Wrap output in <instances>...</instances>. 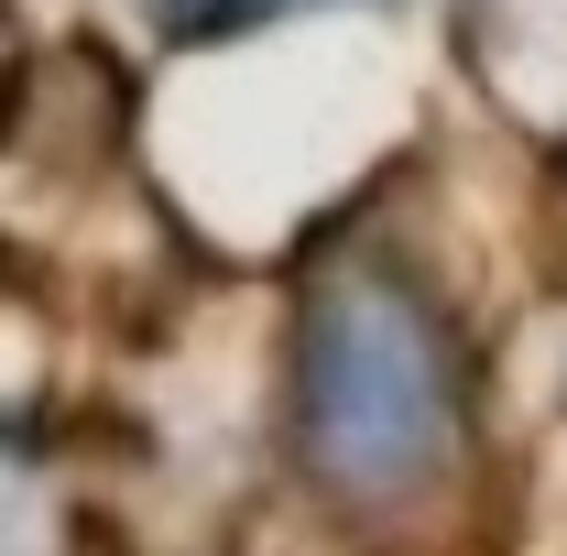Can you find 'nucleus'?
<instances>
[{"instance_id": "f257e3e1", "label": "nucleus", "mask_w": 567, "mask_h": 556, "mask_svg": "<svg viewBox=\"0 0 567 556\" xmlns=\"http://www.w3.org/2000/svg\"><path fill=\"white\" fill-rule=\"evenodd\" d=\"M306 425L339 459H415L436 436V371L393 317H317L306 339Z\"/></svg>"}]
</instances>
